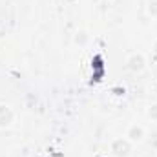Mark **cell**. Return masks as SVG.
<instances>
[{"label":"cell","mask_w":157,"mask_h":157,"mask_svg":"<svg viewBox=\"0 0 157 157\" xmlns=\"http://www.w3.org/2000/svg\"><path fill=\"white\" fill-rule=\"evenodd\" d=\"M146 57L144 53L141 51H135V53H130L128 59H126V68L132 71V73H143L146 70Z\"/></svg>","instance_id":"1"},{"label":"cell","mask_w":157,"mask_h":157,"mask_svg":"<svg viewBox=\"0 0 157 157\" xmlns=\"http://www.w3.org/2000/svg\"><path fill=\"white\" fill-rule=\"evenodd\" d=\"M132 148H133V144L126 137H117L110 144V152H112V155H115V157H130Z\"/></svg>","instance_id":"2"},{"label":"cell","mask_w":157,"mask_h":157,"mask_svg":"<svg viewBox=\"0 0 157 157\" xmlns=\"http://www.w3.org/2000/svg\"><path fill=\"white\" fill-rule=\"evenodd\" d=\"M124 137H126L132 144H137V143H141V141L146 137V130H144V126H143V124L133 122V124H130V126H128V130H126Z\"/></svg>","instance_id":"3"},{"label":"cell","mask_w":157,"mask_h":157,"mask_svg":"<svg viewBox=\"0 0 157 157\" xmlns=\"http://www.w3.org/2000/svg\"><path fill=\"white\" fill-rule=\"evenodd\" d=\"M13 122H15V112H13V108L9 104L0 102V130L9 128Z\"/></svg>","instance_id":"4"},{"label":"cell","mask_w":157,"mask_h":157,"mask_svg":"<svg viewBox=\"0 0 157 157\" xmlns=\"http://www.w3.org/2000/svg\"><path fill=\"white\" fill-rule=\"evenodd\" d=\"M146 11L152 18H157V0H148L146 4Z\"/></svg>","instance_id":"5"},{"label":"cell","mask_w":157,"mask_h":157,"mask_svg":"<svg viewBox=\"0 0 157 157\" xmlns=\"http://www.w3.org/2000/svg\"><path fill=\"white\" fill-rule=\"evenodd\" d=\"M146 113H148V117L152 119V121H157V102L148 106V112Z\"/></svg>","instance_id":"6"},{"label":"cell","mask_w":157,"mask_h":157,"mask_svg":"<svg viewBox=\"0 0 157 157\" xmlns=\"http://www.w3.org/2000/svg\"><path fill=\"white\" fill-rule=\"evenodd\" d=\"M88 39H90V37H88V33H86V31H78L77 37H75V42H77V44H84Z\"/></svg>","instance_id":"7"},{"label":"cell","mask_w":157,"mask_h":157,"mask_svg":"<svg viewBox=\"0 0 157 157\" xmlns=\"http://www.w3.org/2000/svg\"><path fill=\"white\" fill-rule=\"evenodd\" d=\"M154 53H155V57H157V42L154 44Z\"/></svg>","instance_id":"8"}]
</instances>
